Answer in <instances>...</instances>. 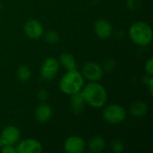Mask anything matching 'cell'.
Wrapping results in <instances>:
<instances>
[{"label":"cell","instance_id":"6da1fadb","mask_svg":"<svg viewBox=\"0 0 153 153\" xmlns=\"http://www.w3.org/2000/svg\"><path fill=\"white\" fill-rule=\"evenodd\" d=\"M85 102L95 108H103L108 101L106 88L98 82H90L81 91Z\"/></svg>","mask_w":153,"mask_h":153},{"label":"cell","instance_id":"7a4b0ae2","mask_svg":"<svg viewBox=\"0 0 153 153\" xmlns=\"http://www.w3.org/2000/svg\"><path fill=\"white\" fill-rule=\"evenodd\" d=\"M84 86V78L77 69L67 71L59 82L60 91L66 95H73L82 91Z\"/></svg>","mask_w":153,"mask_h":153},{"label":"cell","instance_id":"3957f363","mask_svg":"<svg viewBox=\"0 0 153 153\" xmlns=\"http://www.w3.org/2000/svg\"><path fill=\"white\" fill-rule=\"evenodd\" d=\"M131 40L138 46H147L152 40V27L145 22H134L128 30Z\"/></svg>","mask_w":153,"mask_h":153},{"label":"cell","instance_id":"277c9868","mask_svg":"<svg viewBox=\"0 0 153 153\" xmlns=\"http://www.w3.org/2000/svg\"><path fill=\"white\" fill-rule=\"evenodd\" d=\"M104 120L110 125H118L126 120V110L118 104H111L106 107L103 110Z\"/></svg>","mask_w":153,"mask_h":153},{"label":"cell","instance_id":"5b68a950","mask_svg":"<svg viewBox=\"0 0 153 153\" xmlns=\"http://www.w3.org/2000/svg\"><path fill=\"white\" fill-rule=\"evenodd\" d=\"M60 65L58 59L53 56L47 57L40 67V76L45 81H50L54 79L59 72Z\"/></svg>","mask_w":153,"mask_h":153},{"label":"cell","instance_id":"8992f818","mask_svg":"<svg viewBox=\"0 0 153 153\" xmlns=\"http://www.w3.org/2000/svg\"><path fill=\"white\" fill-rule=\"evenodd\" d=\"M21 139V132L19 128L9 125L3 128L0 134V147L5 145H16Z\"/></svg>","mask_w":153,"mask_h":153},{"label":"cell","instance_id":"52a82bcc","mask_svg":"<svg viewBox=\"0 0 153 153\" xmlns=\"http://www.w3.org/2000/svg\"><path fill=\"white\" fill-rule=\"evenodd\" d=\"M82 74L89 82H99L104 75V69L96 62H88L83 65Z\"/></svg>","mask_w":153,"mask_h":153},{"label":"cell","instance_id":"ba28073f","mask_svg":"<svg viewBox=\"0 0 153 153\" xmlns=\"http://www.w3.org/2000/svg\"><path fill=\"white\" fill-rule=\"evenodd\" d=\"M17 153H41L43 152L42 144L36 139L26 138L16 143Z\"/></svg>","mask_w":153,"mask_h":153},{"label":"cell","instance_id":"9c48e42d","mask_svg":"<svg viewBox=\"0 0 153 153\" xmlns=\"http://www.w3.org/2000/svg\"><path fill=\"white\" fill-rule=\"evenodd\" d=\"M23 31L29 39L36 40L42 37L44 29L40 22L35 19H30L24 23Z\"/></svg>","mask_w":153,"mask_h":153},{"label":"cell","instance_id":"30bf717a","mask_svg":"<svg viewBox=\"0 0 153 153\" xmlns=\"http://www.w3.org/2000/svg\"><path fill=\"white\" fill-rule=\"evenodd\" d=\"M85 147V141L78 135L69 136L64 143V150L67 153H82L84 152Z\"/></svg>","mask_w":153,"mask_h":153},{"label":"cell","instance_id":"8fae6325","mask_svg":"<svg viewBox=\"0 0 153 153\" xmlns=\"http://www.w3.org/2000/svg\"><path fill=\"white\" fill-rule=\"evenodd\" d=\"M93 30L100 39H108L113 33V27L110 22L106 19H99L93 24Z\"/></svg>","mask_w":153,"mask_h":153},{"label":"cell","instance_id":"7c38bea8","mask_svg":"<svg viewBox=\"0 0 153 153\" xmlns=\"http://www.w3.org/2000/svg\"><path fill=\"white\" fill-rule=\"evenodd\" d=\"M34 115H35V118L38 122L46 123L48 120H50V118L52 117L53 109L49 105L43 102L36 108Z\"/></svg>","mask_w":153,"mask_h":153},{"label":"cell","instance_id":"4fadbf2b","mask_svg":"<svg viewBox=\"0 0 153 153\" xmlns=\"http://www.w3.org/2000/svg\"><path fill=\"white\" fill-rule=\"evenodd\" d=\"M85 104H86L85 100L81 91L71 95L70 105H71V109L74 114L82 113L85 109Z\"/></svg>","mask_w":153,"mask_h":153},{"label":"cell","instance_id":"5bb4252c","mask_svg":"<svg viewBox=\"0 0 153 153\" xmlns=\"http://www.w3.org/2000/svg\"><path fill=\"white\" fill-rule=\"evenodd\" d=\"M58 62H59V65L67 71L77 69V63H76L75 57L71 53H66V52L63 53L59 56Z\"/></svg>","mask_w":153,"mask_h":153},{"label":"cell","instance_id":"9a60e30c","mask_svg":"<svg viewBox=\"0 0 153 153\" xmlns=\"http://www.w3.org/2000/svg\"><path fill=\"white\" fill-rule=\"evenodd\" d=\"M106 147L105 139L100 135L93 136L90 139L88 143V148L92 153H100L104 151Z\"/></svg>","mask_w":153,"mask_h":153},{"label":"cell","instance_id":"2e32d148","mask_svg":"<svg viewBox=\"0 0 153 153\" xmlns=\"http://www.w3.org/2000/svg\"><path fill=\"white\" fill-rule=\"evenodd\" d=\"M148 109H149L148 105L144 101H142V100H137L134 102L129 108L131 115L137 118L144 117L147 114Z\"/></svg>","mask_w":153,"mask_h":153},{"label":"cell","instance_id":"e0dca14e","mask_svg":"<svg viewBox=\"0 0 153 153\" xmlns=\"http://www.w3.org/2000/svg\"><path fill=\"white\" fill-rule=\"evenodd\" d=\"M17 79L22 82H27L31 78V71L26 65H21L16 71Z\"/></svg>","mask_w":153,"mask_h":153},{"label":"cell","instance_id":"ac0fdd59","mask_svg":"<svg viewBox=\"0 0 153 153\" xmlns=\"http://www.w3.org/2000/svg\"><path fill=\"white\" fill-rule=\"evenodd\" d=\"M45 39L49 44H56L60 40V36L56 30H48L45 35Z\"/></svg>","mask_w":153,"mask_h":153},{"label":"cell","instance_id":"d6986e66","mask_svg":"<svg viewBox=\"0 0 153 153\" xmlns=\"http://www.w3.org/2000/svg\"><path fill=\"white\" fill-rule=\"evenodd\" d=\"M111 147H112V150L116 153H122L124 152V149H125V145H124L123 142L119 139L114 140L112 142Z\"/></svg>","mask_w":153,"mask_h":153},{"label":"cell","instance_id":"ffe728a7","mask_svg":"<svg viewBox=\"0 0 153 153\" xmlns=\"http://www.w3.org/2000/svg\"><path fill=\"white\" fill-rule=\"evenodd\" d=\"M37 98H38V100L39 101L45 102L48 99V92L46 90L41 89V90L38 91V92H37Z\"/></svg>","mask_w":153,"mask_h":153},{"label":"cell","instance_id":"44dd1931","mask_svg":"<svg viewBox=\"0 0 153 153\" xmlns=\"http://www.w3.org/2000/svg\"><path fill=\"white\" fill-rule=\"evenodd\" d=\"M144 69H145V72L147 73L148 75L150 76H152L153 75V59L152 58H149L146 63H145V65H144Z\"/></svg>","mask_w":153,"mask_h":153},{"label":"cell","instance_id":"7402d4cb","mask_svg":"<svg viewBox=\"0 0 153 153\" xmlns=\"http://www.w3.org/2000/svg\"><path fill=\"white\" fill-rule=\"evenodd\" d=\"M115 65H116V63H115L114 59L109 58V59H108V60L105 62L103 69H105V70L108 71V72H111V71L115 68Z\"/></svg>","mask_w":153,"mask_h":153},{"label":"cell","instance_id":"603a6c76","mask_svg":"<svg viewBox=\"0 0 153 153\" xmlns=\"http://www.w3.org/2000/svg\"><path fill=\"white\" fill-rule=\"evenodd\" d=\"M2 153H17L15 145H5L3 146L1 149Z\"/></svg>","mask_w":153,"mask_h":153},{"label":"cell","instance_id":"cb8c5ba5","mask_svg":"<svg viewBox=\"0 0 153 153\" xmlns=\"http://www.w3.org/2000/svg\"><path fill=\"white\" fill-rule=\"evenodd\" d=\"M128 7L132 10H135L139 7V0H128Z\"/></svg>","mask_w":153,"mask_h":153},{"label":"cell","instance_id":"d4e9b609","mask_svg":"<svg viewBox=\"0 0 153 153\" xmlns=\"http://www.w3.org/2000/svg\"><path fill=\"white\" fill-rule=\"evenodd\" d=\"M148 84H149V90H150V94L151 95H152L153 94V78L152 77L151 78V80L149 81V82H148Z\"/></svg>","mask_w":153,"mask_h":153},{"label":"cell","instance_id":"484cf974","mask_svg":"<svg viewBox=\"0 0 153 153\" xmlns=\"http://www.w3.org/2000/svg\"><path fill=\"white\" fill-rule=\"evenodd\" d=\"M1 10H2V4H1V2H0V12H1Z\"/></svg>","mask_w":153,"mask_h":153}]
</instances>
